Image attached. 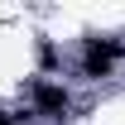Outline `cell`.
Segmentation results:
<instances>
[{
	"instance_id": "cell-1",
	"label": "cell",
	"mask_w": 125,
	"mask_h": 125,
	"mask_svg": "<svg viewBox=\"0 0 125 125\" xmlns=\"http://www.w3.org/2000/svg\"><path fill=\"white\" fill-rule=\"evenodd\" d=\"M115 53H120V48H115V43H106V39H87L82 72H87V77H106V72H111V62H115Z\"/></svg>"
},
{
	"instance_id": "cell-2",
	"label": "cell",
	"mask_w": 125,
	"mask_h": 125,
	"mask_svg": "<svg viewBox=\"0 0 125 125\" xmlns=\"http://www.w3.org/2000/svg\"><path fill=\"white\" fill-rule=\"evenodd\" d=\"M34 106L48 111V115H62V111H67V92H62L58 82H39V87H34Z\"/></svg>"
},
{
	"instance_id": "cell-3",
	"label": "cell",
	"mask_w": 125,
	"mask_h": 125,
	"mask_svg": "<svg viewBox=\"0 0 125 125\" xmlns=\"http://www.w3.org/2000/svg\"><path fill=\"white\" fill-rule=\"evenodd\" d=\"M10 120H15V115H5V111H0V125H10Z\"/></svg>"
}]
</instances>
